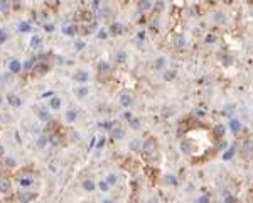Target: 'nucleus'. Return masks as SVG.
<instances>
[{
	"label": "nucleus",
	"mask_w": 253,
	"mask_h": 203,
	"mask_svg": "<svg viewBox=\"0 0 253 203\" xmlns=\"http://www.w3.org/2000/svg\"><path fill=\"white\" fill-rule=\"evenodd\" d=\"M47 71H49V64H47V63H44V61L36 63V64H34V68H32V75H37V76L46 75Z\"/></svg>",
	"instance_id": "nucleus-1"
},
{
	"label": "nucleus",
	"mask_w": 253,
	"mask_h": 203,
	"mask_svg": "<svg viewBox=\"0 0 253 203\" xmlns=\"http://www.w3.org/2000/svg\"><path fill=\"white\" fill-rule=\"evenodd\" d=\"M34 110H36V115H37L39 120H42V122H49V120H51L49 108H46V107H36Z\"/></svg>",
	"instance_id": "nucleus-2"
},
{
	"label": "nucleus",
	"mask_w": 253,
	"mask_h": 203,
	"mask_svg": "<svg viewBox=\"0 0 253 203\" xmlns=\"http://www.w3.org/2000/svg\"><path fill=\"white\" fill-rule=\"evenodd\" d=\"M157 149V142L154 141V139H148V141H145L144 142V152H145L147 156H154V151Z\"/></svg>",
	"instance_id": "nucleus-3"
},
{
	"label": "nucleus",
	"mask_w": 253,
	"mask_h": 203,
	"mask_svg": "<svg viewBox=\"0 0 253 203\" xmlns=\"http://www.w3.org/2000/svg\"><path fill=\"white\" fill-rule=\"evenodd\" d=\"M98 71H100L101 76H108V75L111 73V68H110V64H108L107 61H101L100 66H98Z\"/></svg>",
	"instance_id": "nucleus-4"
},
{
	"label": "nucleus",
	"mask_w": 253,
	"mask_h": 203,
	"mask_svg": "<svg viewBox=\"0 0 253 203\" xmlns=\"http://www.w3.org/2000/svg\"><path fill=\"white\" fill-rule=\"evenodd\" d=\"M110 30H111L113 36H122V34H123V26H122L120 22H113L111 27H110Z\"/></svg>",
	"instance_id": "nucleus-5"
},
{
	"label": "nucleus",
	"mask_w": 253,
	"mask_h": 203,
	"mask_svg": "<svg viewBox=\"0 0 253 203\" xmlns=\"http://www.w3.org/2000/svg\"><path fill=\"white\" fill-rule=\"evenodd\" d=\"M20 69H22V64H20L17 59L9 61V71H10V73H19Z\"/></svg>",
	"instance_id": "nucleus-6"
},
{
	"label": "nucleus",
	"mask_w": 253,
	"mask_h": 203,
	"mask_svg": "<svg viewBox=\"0 0 253 203\" xmlns=\"http://www.w3.org/2000/svg\"><path fill=\"white\" fill-rule=\"evenodd\" d=\"M10 188H12V184H10L9 179H5V178H0V191H2V193H9Z\"/></svg>",
	"instance_id": "nucleus-7"
},
{
	"label": "nucleus",
	"mask_w": 253,
	"mask_h": 203,
	"mask_svg": "<svg viewBox=\"0 0 253 203\" xmlns=\"http://www.w3.org/2000/svg\"><path fill=\"white\" fill-rule=\"evenodd\" d=\"M184 46H186V37L184 36H181V34L174 36V48L181 49V48H184Z\"/></svg>",
	"instance_id": "nucleus-8"
},
{
	"label": "nucleus",
	"mask_w": 253,
	"mask_h": 203,
	"mask_svg": "<svg viewBox=\"0 0 253 203\" xmlns=\"http://www.w3.org/2000/svg\"><path fill=\"white\" fill-rule=\"evenodd\" d=\"M88 93H89V88H88V87L74 88V95H76L78 98H85V97H88Z\"/></svg>",
	"instance_id": "nucleus-9"
},
{
	"label": "nucleus",
	"mask_w": 253,
	"mask_h": 203,
	"mask_svg": "<svg viewBox=\"0 0 253 203\" xmlns=\"http://www.w3.org/2000/svg\"><path fill=\"white\" fill-rule=\"evenodd\" d=\"M17 196H19V202H20V203H29L30 200L36 196V195H34V193H25V191H22V193H19Z\"/></svg>",
	"instance_id": "nucleus-10"
},
{
	"label": "nucleus",
	"mask_w": 253,
	"mask_h": 203,
	"mask_svg": "<svg viewBox=\"0 0 253 203\" xmlns=\"http://www.w3.org/2000/svg\"><path fill=\"white\" fill-rule=\"evenodd\" d=\"M74 80L79 81V83H86L88 80H89V75H88L86 71H78V73L74 75Z\"/></svg>",
	"instance_id": "nucleus-11"
},
{
	"label": "nucleus",
	"mask_w": 253,
	"mask_h": 203,
	"mask_svg": "<svg viewBox=\"0 0 253 203\" xmlns=\"http://www.w3.org/2000/svg\"><path fill=\"white\" fill-rule=\"evenodd\" d=\"M9 105H12V107H20V105H22V100H20V97L14 95V93H10V95H9Z\"/></svg>",
	"instance_id": "nucleus-12"
},
{
	"label": "nucleus",
	"mask_w": 253,
	"mask_h": 203,
	"mask_svg": "<svg viewBox=\"0 0 253 203\" xmlns=\"http://www.w3.org/2000/svg\"><path fill=\"white\" fill-rule=\"evenodd\" d=\"M130 103H132V95H130V93H122V95H120V105L128 107Z\"/></svg>",
	"instance_id": "nucleus-13"
},
{
	"label": "nucleus",
	"mask_w": 253,
	"mask_h": 203,
	"mask_svg": "<svg viewBox=\"0 0 253 203\" xmlns=\"http://www.w3.org/2000/svg\"><path fill=\"white\" fill-rule=\"evenodd\" d=\"M49 107L52 108V110H59L61 108V98L59 97H52L49 100Z\"/></svg>",
	"instance_id": "nucleus-14"
},
{
	"label": "nucleus",
	"mask_w": 253,
	"mask_h": 203,
	"mask_svg": "<svg viewBox=\"0 0 253 203\" xmlns=\"http://www.w3.org/2000/svg\"><path fill=\"white\" fill-rule=\"evenodd\" d=\"M47 142H49V137H47V135H46V134H42V135H41V137H39V139H37V142H36V145H37L39 149H44V147H46V144H47Z\"/></svg>",
	"instance_id": "nucleus-15"
},
{
	"label": "nucleus",
	"mask_w": 253,
	"mask_h": 203,
	"mask_svg": "<svg viewBox=\"0 0 253 203\" xmlns=\"http://www.w3.org/2000/svg\"><path fill=\"white\" fill-rule=\"evenodd\" d=\"M224 130H226V129H224L223 125H216L211 132H213L214 137H218V139H219V137H223V135H224Z\"/></svg>",
	"instance_id": "nucleus-16"
},
{
	"label": "nucleus",
	"mask_w": 253,
	"mask_h": 203,
	"mask_svg": "<svg viewBox=\"0 0 253 203\" xmlns=\"http://www.w3.org/2000/svg\"><path fill=\"white\" fill-rule=\"evenodd\" d=\"M181 151H182L184 154H192V151H191V142H189V141H182V142H181Z\"/></svg>",
	"instance_id": "nucleus-17"
},
{
	"label": "nucleus",
	"mask_w": 253,
	"mask_h": 203,
	"mask_svg": "<svg viewBox=\"0 0 253 203\" xmlns=\"http://www.w3.org/2000/svg\"><path fill=\"white\" fill-rule=\"evenodd\" d=\"M213 19H214V22H218V24H224V22H226V17H224L223 12H216V14L213 15Z\"/></svg>",
	"instance_id": "nucleus-18"
},
{
	"label": "nucleus",
	"mask_w": 253,
	"mask_h": 203,
	"mask_svg": "<svg viewBox=\"0 0 253 203\" xmlns=\"http://www.w3.org/2000/svg\"><path fill=\"white\" fill-rule=\"evenodd\" d=\"M63 32L66 36H74L76 34V26H66V27H63Z\"/></svg>",
	"instance_id": "nucleus-19"
},
{
	"label": "nucleus",
	"mask_w": 253,
	"mask_h": 203,
	"mask_svg": "<svg viewBox=\"0 0 253 203\" xmlns=\"http://www.w3.org/2000/svg\"><path fill=\"white\" fill-rule=\"evenodd\" d=\"M111 130H113V139H123V135H125L123 129H120V127H115V129H111Z\"/></svg>",
	"instance_id": "nucleus-20"
},
{
	"label": "nucleus",
	"mask_w": 253,
	"mask_h": 203,
	"mask_svg": "<svg viewBox=\"0 0 253 203\" xmlns=\"http://www.w3.org/2000/svg\"><path fill=\"white\" fill-rule=\"evenodd\" d=\"M47 137H49V142H51L52 145H58L59 142H61V135L59 134H51V135H47Z\"/></svg>",
	"instance_id": "nucleus-21"
},
{
	"label": "nucleus",
	"mask_w": 253,
	"mask_h": 203,
	"mask_svg": "<svg viewBox=\"0 0 253 203\" xmlns=\"http://www.w3.org/2000/svg\"><path fill=\"white\" fill-rule=\"evenodd\" d=\"M83 186H85V190H86V191H93V190L96 188V184L93 183L91 179H86V181H83Z\"/></svg>",
	"instance_id": "nucleus-22"
},
{
	"label": "nucleus",
	"mask_w": 253,
	"mask_h": 203,
	"mask_svg": "<svg viewBox=\"0 0 253 203\" xmlns=\"http://www.w3.org/2000/svg\"><path fill=\"white\" fill-rule=\"evenodd\" d=\"M32 183H34L32 178H20V181H19V184L22 186V188H29Z\"/></svg>",
	"instance_id": "nucleus-23"
},
{
	"label": "nucleus",
	"mask_w": 253,
	"mask_h": 203,
	"mask_svg": "<svg viewBox=\"0 0 253 203\" xmlns=\"http://www.w3.org/2000/svg\"><path fill=\"white\" fill-rule=\"evenodd\" d=\"M76 117H78V114H76L74 110H68V112H66V120H68V122H74Z\"/></svg>",
	"instance_id": "nucleus-24"
},
{
	"label": "nucleus",
	"mask_w": 253,
	"mask_h": 203,
	"mask_svg": "<svg viewBox=\"0 0 253 203\" xmlns=\"http://www.w3.org/2000/svg\"><path fill=\"white\" fill-rule=\"evenodd\" d=\"M41 44H42V41H41V37H32V41H30V46H32V49H39L41 48Z\"/></svg>",
	"instance_id": "nucleus-25"
},
{
	"label": "nucleus",
	"mask_w": 253,
	"mask_h": 203,
	"mask_svg": "<svg viewBox=\"0 0 253 203\" xmlns=\"http://www.w3.org/2000/svg\"><path fill=\"white\" fill-rule=\"evenodd\" d=\"M230 127H231V130H233L234 134H236V132H238V130L241 129V124H240V122H238L236 118H233V120H231V124H230Z\"/></svg>",
	"instance_id": "nucleus-26"
},
{
	"label": "nucleus",
	"mask_w": 253,
	"mask_h": 203,
	"mask_svg": "<svg viewBox=\"0 0 253 203\" xmlns=\"http://www.w3.org/2000/svg\"><path fill=\"white\" fill-rule=\"evenodd\" d=\"M117 179H118V178H117V174L110 173V174H108V178L105 179V181L108 183V186H111V184H117Z\"/></svg>",
	"instance_id": "nucleus-27"
},
{
	"label": "nucleus",
	"mask_w": 253,
	"mask_h": 203,
	"mask_svg": "<svg viewBox=\"0 0 253 203\" xmlns=\"http://www.w3.org/2000/svg\"><path fill=\"white\" fill-rule=\"evenodd\" d=\"M126 61V53L125 51H118L117 53V63H125Z\"/></svg>",
	"instance_id": "nucleus-28"
},
{
	"label": "nucleus",
	"mask_w": 253,
	"mask_h": 203,
	"mask_svg": "<svg viewBox=\"0 0 253 203\" xmlns=\"http://www.w3.org/2000/svg\"><path fill=\"white\" fill-rule=\"evenodd\" d=\"M233 154H234V147H231V149H228V151L223 154V159H224V161H228V159L233 157Z\"/></svg>",
	"instance_id": "nucleus-29"
},
{
	"label": "nucleus",
	"mask_w": 253,
	"mask_h": 203,
	"mask_svg": "<svg viewBox=\"0 0 253 203\" xmlns=\"http://www.w3.org/2000/svg\"><path fill=\"white\" fill-rule=\"evenodd\" d=\"M68 132H69V141H71V142H74V141H79V135L76 134L73 129H69Z\"/></svg>",
	"instance_id": "nucleus-30"
},
{
	"label": "nucleus",
	"mask_w": 253,
	"mask_h": 203,
	"mask_svg": "<svg viewBox=\"0 0 253 203\" xmlns=\"http://www.w3.org/2000/svg\"><path fill=\"white\" fill-rule=\"evenodd\" d=\"M130 127H132L133 130H138V129H140V120H137V118H132V120H130Z\"/></svg>",
	"instance_id": "nucleus-31"
},
{
	"label": "nucleus",
	"mask_w": 253,
	"mask_h": 203,
	"mask_svg": "<svg viewBox=\"0 0 253 203\" xmlns=\"http://www.w3.org/2000/svg\"><path fill=\"white\" fill-rule=\"evenodd\" d=\"M164 64H166V59H164V58H157L155 59V68H157V69H162Z\"/></svg>",
	"instance_id": "nucleus-32"
},
{
	"label": "nucleus",
	"mask_w": 253,
	"mask_h": 203,
	"mask_svg": "<svg viewBox=\"0 0 253 203\" xmlns=\"http://www.w3.org/2000/svg\"><path fill=\"white\" fill-rule=\"evenodd\" d=\"M164 78H166L167 81H169V80H174V78H175V71H174V69H169V71H166Z\"/></svg>",
	"instance_id": "nucleus-33"
},
{
	"label": "nucleus",
	"mask_w": 253,
	"mask_h": 203,
	"mask_svg": "<svg viewBox=\"0 0 253 203\" xmlns=\"http://www.w3.org/2000/svg\"><path fill=\"white\" fill-rule=\"evenodd\" d=\"M166 184H177V179H175V176H170V174H167V176H166Z\"/></svg>",
	"instance_id": "nucleus-34"
},
{
	"label": "nucleus",
	"mask_w": 253,
	"mask_h": 203,
	"mask_svg": "<svg viewBox=\"0 0 253 203\" xmlns=\"http://www.w3.org/2000/svg\"><path fill=\"white\" fill-rule=\"evenodd\" d=\"M19 29H20V32H30V26L27 24V22H24V24L19 26Z\"/></svg>",
	"instance_id": "nucleus-35"
},
{
	"label": "nucleus",
	"mask_w": 253,
	"mask_h": 203,
	"mask_svg": "<svg viewBox=\"0 0 253 203\" xmlns=\"http://www.w3.org/2000/svg\"><path fill=\"white\" fill-rule=\"evenodd\" d=\"M5 166L7 168H15V159L14 157H7L5 159Z\"/></svg>",
	"instance_id": "nucleus-36"
},
{
	"label": "nucleus",
	"mask_w": 253,
	"mask_h": 203,
	"mask_svg": "<svg viewBox=\"0 0 253 203\" xmlns=\"http://www.w3.org/2000/svg\"><path fill=\"white\" fill-rule=\"evenodd\" d=\"M98 188H100L101 191H108V188H110V186H108L107 181H100V183H98Z\"/></svg>",
	"instance_id": "nucleus-37"
},
{
	"label": "nucleus",
	"mask_w": 253,
	"mask_h": 203,
	"mask_svg": "<svg viewBox=\"0 0 253 203\" xmlns=\"http://www.w3.org/2000/svg\"><path fill=\"white\" fill-rule=\"evenodd\" d=\"M34 63H36V59H27L25 64H24V68H25V69H32V68H34Z\"/></svg>",
	"instance_id": "nucleus-38"
},
{
	"label": "nucleus",
	"mask_w": 253,
	"mask_h": 203,
	"mask_svg": "<svg viewBox=\"0 0 253 203\" xmlns=\"http://www.w3.org/2000/svg\"><path fill=\"white\" fill-rule=\"evenodd\" d=\"M9 7H10L9 2H0V12H7Z\"/></svg>",
	"instance_id": "nucleus-39"
},
{
	"label": "nucleus",
	"mask_w": 253,
	"mask_h": 203,
	"mask_svg": "<svg viewBox=\"0 0 253 203\" xmlns=\"http://www.w3.org/2000/svg\"><path fill=\"white\" fill-rule=\"evenodd\" d=\"M150 5H152V2H148V0H145V2H140V7H142V10H148V9H150Z\"/></svg>",
	"instance_id": "nucleus-40"
},
{
	"label": "nucleus",
	"mask_w": 253,
	"mask_h": 203,
	"mask_svg": "<svg viewBox=\"0 0 253 203\" xmlns=\"http://www.w3.org/2000/svg\"><path fill=\"white\" fill-rule=\"evenodd\" d=\"M83 48H85V41H76V42H74V49H76V51H81Z\"/></svg>",
	"instance_id": "nucleus-41"
},
{
	"label": "nucleus",
	"mask_w": 253,
	"mask_h": 203,
	"mask_svg": "<svg viewBox=\"0 0 253 203\" xmlns=\"http://www.w3.org/2000/svg\"><path fill=\"white\" fill-rule=\"evenodd\" d=\"M140 147V141H132V144H130V151H137Z\"/></svg>",
	"instance_id": "nucleus-42"
},
{
	"label": "nucleus",
	"mask_w": 253,
	"mask_h": 203,
	"mask_svg": "<svg viewBox=\"0 0 253 203\" xmlns=\"http://www.w3.org/2000/svg\"><path fill=\"white\" fill-rule=\"evenodd\" d=\"M103 129H108V130H111V127H115V122H105V124H101Z\"/></svg>",
	"instance_id": "nucleus-43"
},
{
	"label": "nucleus",
	"mask_w": 253,
	"mask_h": 203,
	"mask_svg": "<svg viewBox=\"0 0 253 203\" xmlns=\"http://www.w3.org/2000/svg\"><path fill=\"white\" fill-rule=\"evenodd\" d=\"M98 37H100V39H105V37H107V30H105V29H100V30H98Z\"/></svg>",
	"instance_id": "nucleus-44"
},
{
	"label": "nucleus",
	"mask_w": 253,
	"mask_h": 203,
	"mask_svg": "<svg viewBox=\"0 0 253 203\" xmlns=\"http://www.w3.org/2000/svg\"><path fill=\"white\" fill-rule=\"evenodd\" d=\"M44 29H46V32H52V30H54V26H52V24H46Z\"/></svg>",
	"instance_id": "nucleus-45"
},
{
	"label": "nucleus",
	"mask_w": 253,
	"mask_h": 203,
	"mask_svg": "<svg viewBox=\"0 0 253 203\" xmlns=\"http://www.w3.org/2000/svg\"><path fill=\"white\" fill-rule=\"evenodd\" d=\"M203 110H192V117H203Z\"/></svg>",
	"instance_id": "nucleus-46"
},
{
	"label": "nucleus",
	"mask_w": 253,
	"mask_h": 203,
	"mask_svg": "<svg viewBox=\"0 0 253 203\" xmlns=\"http://www.w3.org/2000/svg\"><path fill=\"white\" fill-rule=\"evenodd\" d=\"M214 41H216V36H213V34H209L206 37V42H214Z\"/></svg>",
	"instance_id": "nucleus-47"
},
{
	"label": "nucleus",
	"mask_w": 253,
	"mask_h": 203,
	"mask_svg": "<svg viewBox=\"0 0 253 203\" xmlns=\"http://www.w3.org/2000/svg\"><path fill=\"white\" fill-rule=\"evenodd\" d=\"M89 5H91V9H100V2H89Z\"/></svg>",
	"instance_id": "nucleus-48"
},
{
	"label": "nucleus",
	"mask_w": 253,
	"mask_h": 203,
	"mask_svg": "<svg viewBox=\"0 0 253 203\" xmlns=\"http://www.w3.org/2000/svg\"><path fill=\"white\" fill-rule=\"evenodd\" d=\"M5 39H7V36H5V32H3V30L0 29V42H3Z\"/></svg>",
	"instance_id": "nucleus-49"
},
{
	"label": "nucleus",
	"mask_w": 253,
	"mask_h": 203,
	"mask_svg": "<svg viewBox=\"0 0 253 203\" xmlns=\"http://www.w3.org/2000/svg\"><path fill=\"white\" fill-rule=\"evenodd\" d=\"M123 118H125V120H132V114H130V112H125V114H123Z\"/></svg>",
	"instance_id": "nucleus-50"
},
{
	"label": "nucleus",
	"mask_w": 253,
	"mask_h": 203,
	"mask_svg": "<svg viewBox=\"0 0 253 203\" xmlns=\"http://www.w3.org/2000/svg\"><path fill=\"white\" fill-rule=\"evenodd\" d=\"M155 7H157L159 10H162V9H164V2H157V3H155Z\"/></svg>",
	"instance_id": "nucleus-51"
},
{
	"label": "nucleus",
	"mask_w": 253,
	"mask_h": 203,
	"mask_svg": "<svg viewBox=\"0 0 253 203\" xmlns=\"http://www.w3.org/2000/svg\"><path fill=\"white\" fill-rule=\"evenodd\" d=\"M105 142H107V141H105V137H101V139H100V142H98V147H103V145H105Z\"/></svg>",
	"instance_id": "nucleus-52"
},
{
	"label": "nucleus",
	"mask_w": 253,
	"mask_h": 203,
	"mask_svg": "<svg viewBox=\"0 0 253 203\" xmlns=\"http://www.w3.org/2000/svg\"><path fill=\"white\" fill-rule=\"evenodd\" d=\"M5 156V149H3V145L0 144V157H3Z\"/></svg>",
	"instance_id": "nucleus-53"
},
{
	"label": "nucleus",
	"mask_w": 253,
	"mask_h": 203,
	"mask_svg": "<svg viewBox=\"0 0 253 203\" xmlns=\"http://www.w3.org/2000/svg\"><path fill=\"white\" fill-rule=\"evenodd\" d=\"M199 203H208V196H203V198L199 200Z\"/></svg>",
	"instance_id": "nucleus-54"
},
{
	"label": "nucleus",
	"mask_w": 253,
	"mask_h": 203,
	"mask_svg": "<svg viewBox=\"0 0 253 203\" xmlns=\"http://www.w3.org/2000/svg\"><path fill=\"white\" fill-rule=\"evenodd\" d=\"M138 39H145V32H138Z\"/></svg>",
	"instance_id": "nucleus-55"
},
{
	"label": "nucleus",
	"mask_w": 253,
	"mask_h": 203,
	"mask_svg": "<svg viewBox=\"0 0 253 203\" xmlns=\"http://www.w3.org/2000/svg\"><path fill=\"white\" fill-rule=\"evenodd\" d=\"M101 203H115V202H113V200H110V198H105Z\"/></svg>",
	"instance_id": "nucleus-56"
},
{
	"label": "nucleus",
	"mask_w": 253,
	"mask_h": 203,
	"mask_svg": "<svg viewBox=\"0 0 253 203\" xmlns=\"http://www.w3.org/2000/svg\"><path fill=\"white\" fill-rule=\"evenodd\" d=\"M226 202H228V203H233V198H231V196H226Z\"/></svg>",
	"instance_id": "nucleus-57"
},
{
	"label": "nucleus",
	"mask_w": 253,
	"mask_h": 203,
	"mask_svg": "<svg viewBox=\"0 0 253 203\" xmlns=\"http://www.w3.org/2000/svg\"><path fill=\"white\" fill-rule=\"evenodd\" d=\"M150 203H157V200H155V198H152V200H150Z\"/></svg>",
	"instance_id": "nucleus-58"
},
{
	"label": "nucleus",
	"mask_w": 253,
	"mask_h": 203,
	"mask_svg": "<svg viewBox=\"0 0 253 203\" xmlns=\"http://www.w3.org/2000/svg\"><path fill=\"white\" fill-rule=\"evenodd\" d=\"M0 103H2V93H0Z\"/></svg>",
	"instance_id": "nucleus-59"
}]
</instances>
